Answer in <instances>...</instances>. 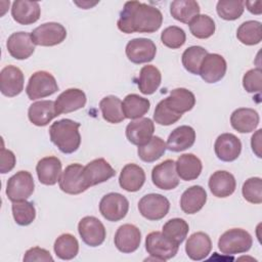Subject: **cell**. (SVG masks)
<instances>
[{"mask_svg": "<svg viewBox=\"0 0 262 262\" xmlns=\"http://www.w3.org/2000/svg\"><path fill=\"white\" fill-rule=\"evenodd\" d=\"M11 210L14 221L20 226L30 225L36 218V209L34 204L26 200L12 202Z\"/></svg>", "mask_w": 262, "mask_h": 262, "instance_id": "obj_42", "label": "cell"}, {"mask_svg": "<svg viewBox=\"0 0 262 262\" xmlns=\"http://www.w3.org/2000/svg\"><path fill=\"white\" fill-rule=\"evenodd\" d=\"M226 70V60L222 55L208 53L202 61L200 76L207 83H216L225 76Z\"/></svg>", "mask_w": 262, "mask_h": 262, "instance_id": "obj_17", "label": "cell"}, {"mask_svg": "<svg viewBox=\"0 0 262 262\" xmlns=\"http://www.w3.org/2000/svg\"><path fill=\"white\" fill-rule=\"evenodd\" d=\"M41 14V8L36 1L16 0L12 3L11 15L20 25H32L36 23Z\"/></svg>", "mask_w": 262, "mask_h": 262, "instance_id": "obj_23", "label": "cell"}, {"mask_svg": "<svg viewBox=\"0 0 262 262\" xmlns=\"http://www.w3.org/2000/svg\"><path fill=\"white\" fill-rule=\"evenodd\" d=\"M115 175V169L102 158L89 162L82 171L83 181L87 188L105 182Z\"/></svg>", "mask_w": 262, "mask_h": 262, "instance_id": "obj_10", "label": "cell"}, {"mask_svg": "<svg viewBox=\"0 0 262 262\" xmlns=\"http://www.w3.org/2000/svg\"><path fill=\"white\" fill-rule=\"evenodd\" d=\"M246 4L247 9L253 13V14H261L262 12V2L261 1H246L244 2Z\"/></svg>", "mask_w": 262, "mask_h": 262, "instance_id": "obj_52", "label": "cell"}, {"mask_svg": "<svg viewBox=\"0 0 262 262\" xmlns=\"http://www.w3.org/2000/svg\"><path fill=\"white\" fill-rule=\"evenodd\" d=\"M141 242V232L138 227L133 224L121 225L115 234L114 243L116 248L125 254L135 252Z\"/></svg>", "mask_w": 262, "mask_h": 262, "instance_id": "obj_16", "label": "cell"}, {"mask_svg": "<svg viewBox=\"0 0 262 262\" xmlns=\"http://www.w3.org/2000/svg\"><path fill=\"white\" fill-rule=\"evenodd\" d=\"M54 104L58 116L60 114H69L85 106L86 94L81 89L70 88L57 96Z\"/></svg>", "mask_w": 262, "mask_h": 262, "instance_id": "obj_21", "label": "cell"}, {"mask_svg": "<svg viewBox=\"0 0 262 262\" xmlns=\"http://www.w3.org/2000/svg\"><path fill=\"white\" fill-rule=\"evenodd\" d=\"M189 230L188 223L182 218H173L168 220L163 225V234L174 242L177 245H180L185 239Z\"/></svg>", "mask_w": 262, "mask_h": 262, "instance_id": "obj_41", "label": "cell"}, {"mask_svg": "<svg viewBox=\"0 0 262 262\" xmlns=\"http://www.w3.org/2000/svg\"><path fill=\"white\" fill-rule=\"evenodd\" d=\"M35 183L32 174L28 171H18L12 175L6 184V195L11 202L24 201L34 192Z\"/></svg>", "mask_w": 262, "mask_h": 262, "instance_id": "obj_7", "label": "cell"}, {"mask_svg": "<svg viewBox=\"0 0 262 262\" xmlns=\"http://www.w3.org/2000/svg\"><path fill=\"white\" fill-rule=\"evenodd\" d=\"M186 40L185 32L177 27V26H171L166 28L162 34H161V41L162 43L172 49L180 48Z\"/></svg>", "mask_w": 262, "mask_h": 262, "instance_id": "obj_46", "label": "cell"}, {"mask_svg": "<svg viewBox=\"0 0 262 262\" xmlns=\"http://www.w3.org/2000/svg\"><path fill=\"white\" fill-rule=\"evenodd\" d=\"M152 183L160 189L171 190L178 186L179 177L176 172V165L173 160H165L152 168Z\"/></svg>", "mask_w": 262, "mask_h": 262, "instance_id": "obj_13", "label": "cell"}, {"mask_svg": "<svg viewBox=\"0 0 262 262\" xmlns=\"http://www.w3.org/2000/svg\"><path fill=\"white\" fill-rule=\"evenodd\" d=\"M99 107L103 119L112 124H119L126 118L122 110V101L115 95L103 97L99 102Z\"/></svg>", "mask_w": 262, "mask_h": 262, "instance_id": "obj_36", "label": "cell"}, {"mask_svg": "<svg viewBox=\"0 0 262 262\" xmlns=\"http://www.w3.org/2000/svg\"><path fill=\"white\" fill-rule=\"evenodd\" d=\"M208 185L213 195L217 198H227L234 192L236 181L231 173L218 170L210 176Z\"/></svg>", "mask_w": 262, "mask_h": 262, "instance_id": "obj_24", "label": "cell"}, {"mask_svg": "<svg viewBox=\"0 0 262 262\" xmlns=\"http://www.w3.org/2000/svg\"><path fill=\"white\" fill-rule=\"evenodd\" d=\"M9 54L15 59H27L35 51V43L32 36L27 32H15L11 34L6 42Z\"/></svg>", "mask_w": 262, "mask_h": 262, "instance_id": "obj_18", "label": "cell"}, {"mask_svg": "<svg viewBox=\"0 0 262 262\" xmlns=\"http://www.w3.org/2000/svg\"><path fill=\"white\" fill-rule=\"evenodd\" d=\"M25 77L15 66H6L0 73V90L7 97H14L24 90Z\"/></svg>", "mask_w": 262, "mask_h": 262, "instance_id": "obj_15", "label": "cell"}, {"mask_svg": "<svg viewBox=\"0 0 262 262\" xmlns=\"http://www.w3.org/2000/svg\"><path fill=\"white\" fill-rule=\"evenodd\" d=\"M207 192L201 185H192L183 191L180 198V208L185 214H195L205 206Z\"/></svg>", "mask_w": 262, "mask_h": 262, "instance_id": "obj_31", "label": "cell"}, {"mask_svg": "<svg viewBox=\"0 0 262 262\" xmlns=\"http://www.w3.org/2000/svg\"><path fill=\"white\" fill-rule=\"evenodd\" d=\"M80 126V123L71 119H61L52 123L49 128L51 142L63 154L75 152L81 144Z\"/></svg>", "mask_w": 262, "mask_h": 262, "instance_id": "obj_2", "label": "cell"}, {"mask_svg": "<svg viewBox=\"0 0 262 262\" xmlns=\"http://www.w3.org/2000/svg\"><path fill=\"white\" fill-rule=\"evenodd\" d=\"M212 250V242L210 236L203 232L192 233L186 241L185 252L187 256L193 261H201L205 259Z\"/></svg>", "mask_w": 262, "mask_h": 262, "instance_id": "obj_26", "label": "cell"}, {"mask_svg": "<svg viewBox=\"0 0 262 262\" xmlns=\"http://www.w3.org/2000/svg\"><path fill=\"white\" fill-rule=\"evenodd\" d=\"M164 101L172 112L182 115L192 110L195 104V96L186 88H175L168 97L164 98Z\"/></svg>", "mask_w": 262, "mask_h": 262, "instance_id": "obj_30", "label": "cell"}, {"mask_svg": "<svg viewBox=\"0 0 262 262\" xmlns=\"http://www.w3.org/2000/svg\"><path fill=\"white\" fill-rule=\"evenodd\" d=\"M0 159H1L0 172L2 174L10 172L14 168L16 160H15L14 154L11 150L2 147L1 152H0Z\"/></svg>", "mask_w": 262, "mask_h": 262, "instance_id": "obj_50", "label": "cell"}, {"mask_svg": "<svg viewBox=\"0 0 262 262\" xmlns=\"http://www.w3.org/2000/svg\"><path fill=\"white\" fill-rule=\"evenodd\" d=\"M244 199L251 204L262 203V179L260 177H251L247 179L242 187Z\"/></svg>", "mask_w": 262, "mask_h": 262, "instance_id": "obj_45", "label": "cell"}, {"mask_svg": "<svg viewBox=\"0 0 262 262\" xmlns=\"http://www.w3.org/2000/svg\"><path fill=\"white\" fill-rule=\"evenodd\" d=\"M53 250L59 259L72 260L79 252V243L73 234L62 233L55 239Z\"/></svg>", "mask_w": 262, "mask_h": 262, "instance_id": "obj_37", "label": "cell"}, {"mask_svg": "<svg viewBox=\"0 0 262 262\" xmlns=\"http://www.w3.org/2000/svg\"><path fill=\"white\" fill-rule=\"evenodd\" d=\"M236 38L245 45H256L262 40L261 23L257 20H247L243 23L236 31Z\"/></svg>", "mask_w": 262, "mask_h": 262, "instance_id": "obj_38", "label": "cell"}, {"mask_svg": "<svg viewBox=\"0 0 262 262\" xmlns=\"http://www.w3.org/2000/svg\"><path fill=\"white\" fill-rule=\"evenodd\" d=\"M179 249V245L175 244L163 232L152 231L145 237V250L152 260L167 261L175 257Z\"/></svg>", "mask_w": 262, "mask_h": 262, "instance_id": "obj_4", "label": "cell"}, {"mask_svg": "<svg viewBox=\"0 0 262 262\" xmlns=\"http://www.w3.org/2000/svg\"><path fill=\"white\" fill-rule=\"evenodd\" d=\"M145 182L144 170L136 164H127L123 167L120 176V186L129 192L138 191Z\"/></svg>", "mask_w": 262, "mask_h": 262, "instance_id": "obj_27", "label": "cell"}, {"mask_svg": "<svg viewBox=\"0 0 262 262\" xmlns=\"http://www.w3.org/2000/svg\"><path fill=\"white\" fill-rule=\"evenodd\" d=\"M162 23L163 14L159 8L139 1H128L120 12L117 26L125 34L154 33Z\"/></svg>", "mask_w": 262, "mask_h": 262, "instance_id": "obj_1", "label": "cell"}, {"mask_svg": "<svg viewBox=\"0 0 262 262\" xmlns=\"http://www.w3.org/2000/svg\"><path fill=\"white\" fill-rule=\"evenodd\" d=\"M31 36L35 45L55 46L64 41L67 38V30L62 25L50 21L34 29Z\"/></svg>", "mask_w": 262, "mask_h": 262, "instance_id": "obj_9", "label": "cell"}, {"mask_svg": "<svg viewBox=\"0 0 262 262\" xmlns=\"http://www.w3.org/2000/svg\"><path fill=\"white\" fill-rule=\"evenodd\" d=\"M36 172L39 181L44 185H54L59 181L61 175V162L57 157L42 158L37 166Z\"/></svg>", "mask_w": 262, "mask_h": 262, "instance_id": "obj_22", "label": "cell"}, {"mask_svg": "<svg viewBox=\"0 0 262 262\" xmlns=\"http://www.w3.org/2000/svg\"><path fill=\"white\" fill-rule=\"evenodd\" d=\"M155 125L149 118H140L130 122L126 127V137L134 145L147 143L154 134Z\"/></svg>", "mask_w": 262, "mask_h": 262, "instance_id": "obj_20", "label": "cell"}, {"mask_svg": "<svg viewBox=\"0 0 262 262\" xmlns=\"http://www.w3.org/2000/svg\"><path fill=\"white\" fill-rule=\"evenodd\" d=\"M182 117V115L176 114L174 112H172L165 103L164 99L161 100L154 112V120L156 123H158L159 125L162 126H170L174 123H176L180 118Z\"/></svg>", "mask_w": 262, "mask_h": 262, "instance_id": "obj_47", "label": "cell"}, {"mask_svg": "<svg viewBox=\"0 0 262 262\" xmlns=\"http://www.w3.org/2000/svg\"><path fill=\"white\" fill-rule=\"evenodd\" d=\"M162 82V75L155 66L147 64L141 68L138 78V88L142 94L150 95L155 93Z\"/></svg>", "mask_w": 262, "mask_h": 262, "instance_id": "obj_33", "label": "cell"}, {"mask_svg": "<svg viewBox=\"0 0 262 262\" xmlns=\"http://www.w3.org/2000/svg\"><path fill=\"white\" fill-rule=\"evenodd\" d=\"M128 59L136 64L151 61L157 53L154 41L147 38H135L130 40L125 49Z\"/></svg>", "mask_w": 262, "mask_h": 262, "instance_id": "obj_12", "label": "cell"}, {"mask_svg": "<svg viewBox=\"0 0 262 262\" xmlns=\"http://www.w3.org/2000/svg\"><path fill=\"white\" fill-rule=\"evenodd\" d=\"M253 245L251 234L242 228L226 230L218 239V249L224 255H235L248 252Z\"/></svg>", "mask_w": 262, "mask_h": 262, "instance_id": "obj_3", "label": "cell"}, {"mask_svg": "<svg viewBox=\"0 0 262 262\" xmlns=\"http://www.w3.org/2000/svg\"><path fill=\"white\" fill-rule=\"evenodd\" d=\"M139 213L150 221L163 219L170 210L169 200L160 193H148L138 202Z\"/></svg>", "mask_w": 262, "mask_h": 262, "instance_id": "obj_8", "label": "cell"}, {"mask_svg": "<svg viewBox=\"0 0 262 262\" xmlns=\"http://www.w3.org/2000/svg\"><path fill=\"white\" fill-rule=\"evenodd\" d=\"M58 114L55 110L54 101L52 100H40L32 103L28 111V117L31 123L35 126H46L50 123Z\"/></svg>", "mask_w": 262, "mask_h": 262, "instance_id": "obj_28", "label": "cell"}, {"mask_svg": "<svg viewBox=\"0 0 262 262\" xmlns=\"http://www.w3.org/2000/svg\"><path fill=\"white\" fill-rule=\"evenodd\" d=\"M83 166L75 163L66 167L59 178V188L68 194H79L88 189L83 181Z\"/></svg>", "mask_w": 262, "mask_h": 262, "instance_id": "obj_14", "label": "cell"}, {"mask_svg": "<svg viewBox=\"0 0 262 262\" xmlns=\"http://www.w3.org/2000/svg\"><path fill=\"white\" fill-rule=\"evenodd\" d=\"M259 114L250 107H239L230 116V124L239 133H250L259 125Z\"/></svg>", "mask_w": 262, "mask_h": 262, "instance_id": "obj_25", "label": "cell"}, {"mask_svg": "<svg viewBox=\"0 0 262 262\" xmlns=\"http://www.w3.org/2000/svg\"><path fill=\"white\" fill-rule=\"evenodd\" d=\"M58 90L55 78L46 71H38L34 73L26 87V93L31 100L43 98L52 95Z\"/></svg>", "mask_w": 262, "mask_h": 262, "instance_id": "obj_5", "label": "cell"}, {"mask_svg": "<svg viewBox=\"0 0 262 262\" xmlns=\"http://www.w3.org/2000/svg\"><path fill=\"white\" fill-rule=\"evenodd\" d=\"M176 172L178 177L184 181H191L196 179L203 169L201 160L193 154H183L175 162Z\"/></svg>", "mask_w": 262, "mask_h": 262, "instance_id": "obj_32", "label": "cell"}, {"mask_svg": "<svg viewBox=\"0 0 262 262\" xmlns=\"http://www.w3.org/2000/svg\"><path fill=\"white\" fill-rule=\"evenodd\" d=\"M78 231L82 241L90 247L100 246L106 236L104 225L94 216L83 217L79 221Z\"/></svg>", "mask_w": 262, "mask_h": 262, "instance_id": "obj_11", "label": "cell"}, {"mask_svg": "<svg viewBox=\"0 0 262 262\" xmlns=\"http://www.w3.org/2000/svg\"><path fill=\"white\" fill-rule=\"evenodd\" d=\"M25 262H48V261H53V258L52 256L50 255L49 251L45 250V249H42L40 247H34V248H31L29 249L26 253H25V256H24V259H23Z\"/></svg>", "mask_w": 262, "mask_h": 262, "instance_id": "obj_49", "label": "cell"}, {"mask_svg": "<svg viewBox=\"0 0 262 262\" xmlns=\"http://www.w3.org/2000/svg\"><path fill=\"white\" fill-rule=\"evenodd\" d=\"M195 141V131L192 127L182 125L175 128L167 139L166 146L169 150L179 152L193 145Z\"/></svg>", "mask_w": 262, "mask_h": 262, "instance_id": "obj_29", "label": "cell"}, {"mask_svg": "<svg viewBox=\"0 0 262 262\" xmlns=\"http://www.w3.org/2000/svg\"><path fill=\"white\" fill-rule=\"evenodd\" d=\"M208 51L202 46H190L182 53L181 61L184 69L193 75H200V69L203 59Z\"/></svg>", "mask_w": 262, "mask_h": 262, "instance_id": "obj_40", "label": "cell"}, {"mask_svg": "<svg viewBox=\"0 0 262 262\" xmlns=\"http://www.w3.org/2000/svg\"><path fill=\"white\" fill-rule=\"evenodd\" d=\"M189 31L198 39L210 38L215 33V21L207 14L196 15L189 24Z\"/></svg>", "mask_w": 262, "mask_h": 262, "instance_id": "obj_43", "label": "cell"}, {"mask_svg": "<svg viewBox=\"0 0 262 262\" xmlns=\"http://www.w3.org/2000/svg\"><path fill=\"white\" fill-rule=\"evenodd\" d=\"M166 148V143L161 137L152 136L147 143L138 146L137 154L143 162L152 163L165 154Z\"/></svg>", "mask_w": 262, "mask_h": 262, "instance_id": "obj_39", "label": "cell"}, {"mask_svg": "<svg viewBox=\"0 0 262 262\" xmlns=\"http://www.w3.org/2000/svg\"><path fill=\"white\" fill-rule=\"evenodd\" d=\"M170 13L176 20L189 24L200 14V5L194 0H176L170 5Z\"/></svg>", "mask_w": 262, "mask_h": 262, "instance_id": "obj_35", "label": "cell"}, {"mask_svg": "<svg viewBox=\"0 0 262 262\" xmlns=\"http://www.w3.org/2000/svg\"><path fill=\"white\" fill-rule=\"evenodd\" d=\"M150 102L147 98L139 96L138 94H128L123 102L122 110L126 119H140L149 111Z\"/></svg>", "mask_w": 262, "mask_h": 262, "instance_id": "obj_34", "label": "cell"}, {"mask_svg": "<svg viewBox=\"0 0 262 262\" xmlns=\"http://www.w3.org/2000/svg\"><path fill=\"white\" fill-rule=\"evenodd\" d=\"M218 15L225 20H235L242 16L245 10L243 0H220L217 2Z\"/></svg>", "mask_w": 262, "mask_h": 262, "instance_id": "obj_44", "label": "cell"}, {"mask_svg": "<svg viewBox=\"0 0 262 262\" xmlns=\"http://www.w3.org/2000/svg\"><path fill=\"white\" fill-rule=\"evenodd\" d=\"M251 146H252V150L255 152V155L258 158L262 157L261 154V148H262V129L257 130L251 139Z\"/></svg>", "mask_w": 262, "mask_h": 262, "instance_id": "obj_51", "label": "cell"}, {"mask_svg": "<svg viewBox=\"0 0 262 262\" xmlns=\"http://www.w3.org/2000/svg\"><path fill=\"white\" fill-rule=\"evenodd\" d=\"M214 149L219 160L223 162H233L241 155L242 142L234 134L222 133L217 137Z\"/></svg>", "mask_w": 262, "mask_h": 262, "instance_id": "obj_19", "label": "cell"}, {"mask_svg": "<svg viewBox=\"0 0 262 262\" xmlns=\"http://www.w3.org/2000/svg\"><path fill=\"white\" fill-rule=\"evenodd\" d=\"M243 87L249 93L260 92L262 88V70L260 68L249 70L243 77Z\"/></svg>", "mask_w": 262, "mask_h": 262, "instance_id": "obj_48", "label": "cell"}, {"mask_svg": "<svg viewBox=\"0 0 262 262\" xmlns=\"http://www.w3.org/2000/svg\"><path fill=\"white\" fill-rule=\"evenodd\" d=\"M129 202L119 192H110L99 202V212L104 219L112 222L122 220L128 213Z\"/></svg>", "mask_w": 262, "mask_h": 262, "instance_id": "obj_6", "label": "cell"}]
</instances>
